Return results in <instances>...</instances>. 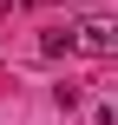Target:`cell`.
Instances as JSON below:
<instances>
[{"label": "cell", "instance_id": "6da1fadb", "mask_svg": "<svg viewBox=\"0 0 118 125\" xmlns=\"http://www.w3.org/2000/svg\"><path fill=\"white\" fill-rule=\"evenodd\" d=\"M72 53L112 59V53H118V20H105V13H85V20H72Z\"/></svg>", "mask_w": 118, "mask_h": 125}, {"label": "cell", "instance_id": "7a4b0ae2", "mask_svg": "<svg viewBox=\"0 0 118 125\" xmlns=\"http://www.w3.org/2000/svg\"><path fill=\"white\" fill-rule=\"evenodd\" d=\"M72 53V26H46L39 33V59H66Z\"/></svg>", "mask_w": 118, "mask_h": 125}, {"label": "cell", "instance_id": "3957f363", "mask_svg": "<svg viewBox=\"0 0 118 125\" xmlns=\"http://www.w3.org/2000/svg\"><path fill=\"white\" fill-rule=\"evenodd\" d=\"M92 125H118V112H112V105H99V112H92Z\"/></svg>", "mask_w": 118, "mask_h": 125}, {"label": "cell", "instance_id": "277c9868", "mask_svg": "<svg viewBox=\"0 0 118 125\" xmlns=\"http://www.w3.org/2000/svg\"><path fill=\"white\" fill-rule=\"evenodd\" d=\"M7 7H13V0H0V13H7Z\"/></svg>", "mask_w": 118, "mask_h": 125}]
</instances>
